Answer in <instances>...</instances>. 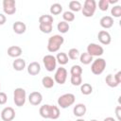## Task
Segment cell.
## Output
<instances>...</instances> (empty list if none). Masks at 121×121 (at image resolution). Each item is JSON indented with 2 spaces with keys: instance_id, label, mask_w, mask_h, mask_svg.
<instances>
[{
  "instance_id": "obj_23",
  "label": "cell",
  "mask_w": 121,
  "mask_h": 121,
  "mask_svg": "<svg viewBox=\"0 0 121 121\" xmlns=\"http://www.w3.org/2000/svg\"><path fill=\"white\" fill-rule=\"evenodd\" d=\"M55 58H56V60H57L60 65H64V64H66V63L68 62V56H67V54L64 53V52L58 53Z\"/></svg>"
},
{
  "instance_id": "obj_19",
  "label": "cell",
  "mask_w": 121,
  "mask_h": 121,
  "mask_svg": "<svg viewBox=\"0 0 121 121\" xmlns=\"http://www.w3.org/2000/svg\"><path fill=\"white\" fill-rule=\"evenodd\" d=\"M12 67L16 71H23L26 68V60L24 59L18 58L12 62Z\"/></svg>"
},
{
  "instance_id": "obj_22",
  "label": "cell",
  "mask_w": 121,
  "mask_h": 121,
  "mask_svg": "<svg viewBox=\"0 0 121 121\" xmlns=\"http://www.w3.org/2000/svg\"><path fill=\"white\" fill-rule=\"evenodd\" d=\"M42 83H43V86L44 88L50 89V88H52V87L54 86L55 81H54V79H53L51 77L46 76V77H43V78H42Z\"/></svg>"
},
{
  "instance_id": "obj_36",
  "label": "cell",
  "mask_w": 121,
  "mask_h": 121,
  "mask_svg": "<svg viewBox=\"0 0 121 121\" xmlns=\"http://www.w3.org/2000/svg\"><path fill=\"white\" fill-rule=\"evenodd\" d=\"M8 101V96L6 95V93L4 92H0V105H4L6 104Z\"/></svg>"
},
{
  "instance_id": "obj_29",
  "label": "cell",
  "mask_w": 121,
  "mask_h": 121,
  "mask_svg": "<svg viewBox=\"0 0 121 121\" xmlns=\"http://www.w3.org/2000/svg\"><path fill=\"white\" fill-rule=\"evenodd\" d=\"M39 28L43 33L48 34L52 31L53 25L52 24H39Z\"/></svg>"
},
{
  "instance_id": "obj_34",
  "label": "cell",
  "mask_w": 121,
  "mask_h": 121,
  "mask_svg": "<svg viewBox=\"0 0 121 121\" xmlns=\"http://www.w3.org/2000/svg\"><path fill=\"white\" fill-rule=\"evenodd\" d=\"M71 83L74 86H79L82 83L81 76H71Z\"/></svg>"
},
{
  "instance_id": "obj_8",
  "label": "cell",
  "mask_w": 121,
  "mask_h": 121,
  "mask_svg": "<svg viewBox=\"0 0 121 121\" xmlns=\"http://www.w3.org/2000/svg\"><path fill=\"white\" fill-rule=\"evenodd\" d=\"M87 53L92 57H100L103 55L104 49L101 45L92 43H89L87 46Z\"/></svg>"
},
{
  "instance_id": "obj_21",
  "label": "cell",
  "mask_w": 121,
  "mask_h": 121,
  "mask_svg": "<svg viewBox=\"0 0 121 121\" xmlns=\"http://www.w3.org/2000/svg\"><path fill=\"white\" fill-rule=\"evenodd\" d=\"M68 6H69V9H70V10H71L72 12H73V11L78 12V11L81 10V9H82L81 3H80L79 1H77V0L70 1L69 4H68Z\"/></svg>"
},
{
  "instance_id": "obj_42",
  "label": "cell",
  "mask_w": 121,
  "mask_h": 121,
  "mask_svg": "<svg viewBox=\"0 0 121 121\" xmlns=\"http://www.w3.org/2000/svg\"><path fill=\"white\" fill-rule=\"evenodd\" d=\"M76 121H85L84 119H82V118H78V119H77Z\"/></svg>"
},
{
  "instance_id": "obj_30",
  "label": "cell",
  "mask_w": 121,
  "mask_h": 121,
  "mask_svg": "<svg viewBox=\"0 0 121 121\" xmlns=\"http://www.w3.org/2000/svg\"><path fill=\"white\" fill-rule=\"evenodd\" d=\"M83 70L80 65H73L70 69L71 76H81Z\"/></svg>"
},
{
  "instance_id": "obj_37",
  "label": "cell",
  "mask_w": 121,
  "mask_h": 121,
  "mask_svg": "<svg viewBox=\"0 0 121 121\" xmlns=\"http://www.w3.org/2000/svg\"><path fill=\"white\" fill-rule=\"evenodd\" d=\"M115 115L117 117V120L120 121L121 120V106H117L115 108Z\"/></svg>"
},
{
  "instance_id": "obj_44",
  "label": "cell",
  "mask_w": 121,
  "mask_h": 121,
  "mask_svg": "<svg viewBox=\"0 0 121 121\" xmlns=\"http://www.w3.org/2000/svg\"><path fill=\"white\" fill-rule=\"evenodd\" d=\"M0 89H1V83H0Z\"/></svg>"
},
{
  "instance_id": "obj_40",
  "label": "cell",
  "mask_w": 121,
  "mask_h": 121,
  "mask_svg": "<svg viewBox=\"0 0 121 121\" xmlns=\"http://www.w3.org/2000/svg\"><path fill=\"white\" fill-rule=\"evenodd\" d=\"M103 121H115V119L112 118V117H110V116H109V117H106Z\"/></svg>"
},
{
  "instance_id": "obj_1",
  "label": "cell",
  "mask_w": 121,
  "mask_h": 121,
  "mask_svg": "<svg viewBox=\"0 0 121 121\" xmlns=\"http://www.w3.org/2000/svg\"><path fill=\"white\" fill-rule=\"evenodd\" d=\"M39 112L42 117L46 118V119H53V120L58 119L60 114V110L57 106L49 105V104H44L41 106Z\"/></svg>"
},
{
  "instance_id": "obj_7",
  "label": "cell",
  "mask_w": 121,
  "mask_h": 121,
  "mask_svg": "<svg viewBox=\"0 0 121 121\" xmlns=\"http://www.w3.org/2000/svg\"><path fill=\"white\" fill-rule=\"evenodd\" d=\"M43 62L44 64L45 69L48 72H53L57 67V60L53 55H50V54L45 55L43 58Z\"/></svg>"
},
{
  "instance_id": "obj_5",
  "label": "cell",
  "mask_w": 121,
  "mask_h": 121,
  "mask_svg": "<svg viewBox=\"0 0 121 121\" xmlns=\"http://www.w3.org/2000/svg\"><path fill=\"white\" fill-rule=\"evenodd\" d=\"M96 9V2L95 0H86L83 4V8L81 9L82 14L85 17L94 16Z\"/></svg>"
},
{
  "instance_id": "obj_10",
  "label": "cell",
  "mask_w": 121,
  "mask_h": 121,
  "mask_svg": "<svg viewBox=\"0 0 121 121\" xmlns=\"http://www.w3.org/2000/svg\"><path fill=\"white\" fill-rule=\"evenodd\" d=\"M3 10L7 15H12L16 12V3L14 0H4Z\"/></svg>"
},
{
  "instance_id": "obj_35",
  "label": "cell",
  "mask_w": 121,
  "mask_h": 121,
  "mask_svg": "<svg viewBox=\"0 0 121 121\" xmlns=\"http://www.w3.org/2000/svg\"><path fill=\"white\" fill-rule=\"evenodd\" d=\"M109 3H108V0H100L99 2H98V8H99V9L100 10H102V11H106L107 9H108V8H109Z\"/></svg>"
},
{
  "instance_id": "obj_33",
  "label": "cell",
  "mask_w": 121,
  "mask_h": 121,
  "mask_svg": "<svg viewBox=\"0 0 121 121\" xmlns=\"http://www.w3.org/2000/svg\"><path fill=\"white\" fill-rule=\"evenodd\" d=\"M111 13L113 17L115 18H119L121 16V6L117 5V6H113L111 9Z\"/></svg>"
},
{
  "instance_id": "obj_43",
  "label": "cell",
  "mask_w": 121,
  "mask_h": 121,
  "mask_svg": "<svg viewBox=\"0 0 121 121\" xmlns=\"http://www.w3.org/2000/svg\"><path fill=\"white\" fill-rule=\"evenodd\" d=\"M91 121H97V120H96V119H92Z\"/></svg>"
},
{
  "instance_id": "obj_14",
  "label": "cell",
  "mask_w": 121,
  "mask_h": 121,
  "mask_svg": "<svg viewBox=\"0 0 121 121\" xmlns=\"http://www.w3.org/2000/svg\"><path fill=\"white\" fill-rule=\"evenodd\" d=\"M41 72V65L38 61H32L27 66V73L30 76H36Z\"/></svg>"
},
{
  "instance_id": "obj_41",
  "label": "cell",
  "mask_w": 121,
  "mask_h": 121,
  "mask_svg": "<svg viewBox=\"0 0 121 121\" xmlns=\"http://www.w3.org/2000/svg\"><path fill=\"white\" fill-rule=\"evenodd\" d=\"M117 2H118V0H108L109 5H110V4H115V3H117Z\"/></svg>"
},
{
  "instance_id": "obj_24",
  "label": "cell",
  "mask_w": 121,
  "mask_h": 121,
  "mask_svg": "<svg viewBox=\"0 0 121 121\" xmlns=\"http://www.w3.org/2000/svg\"><path fill=\"white\" fill-rule=\"evenodd\" d=\"M79 60H80L81 63L87 65V64H90L93 61V57L91 55H89L87 52H84V53H81L79 55Z\"/></svg>"
},
{
  "instance_id": "obj_25",
  "label": "cell",
  "mask_w": 121,
  "mask_h": 121,
  "mask_svg": "<svg viewBox=\"0 0 121 121\" xmlns=\"http://www.w3.org/2000/svg\"><path fill=\"white\" fill-rule=\"evenodd\" d=\"M80 92H81V94H83L85 95H88L92 94L93 87L90 83H83V84L80 85Z\"/></svg>"
},
{
  "instance_id": "obj_11",
  "label": "cell",
  "mask_w": 121,
  "mask_h": 121,
  "mask_svg": "<svg viewBox=\"0 0 121 121\" xmlns=\"http://www.w3.org/2000/svg\"><path fill=\"white\" fill-rule=\"evenodd\" d=\"M15 117V111L12 107H6L1 112V118L3 121H12Z\"/></svg>"
},
{
  "instance_id": "obj_32",
  "label": "cell",
  "mask_w": 121,
  "mask_h": 121,
  "mask_svg": "<svg viewBox=\"0 0 121 121\" xmlns=\"http://www.w3.org/2000/svg\"><path fill=\"white\" fill-rule=\"evenodd\" d=\"M68 59L70 60H77L78 58H79V51L77 48H71L68 51Z\"/></svg>"
},
{
  "instance_id": "obj_20",
  "label": "cell",
  "mask_w": 121,
  "mask_h": 121,
  "mask_svg": "<svg viewBox=\"0 0 121 121\" xmlns=\"http://www.w3.org/2000/svg\"><path fill=\"white\" fill-rule=\"evenodd\" d=\"M105 81H106V84L109 86V87H117L119 85V83L116 81L115 78H114V75H112V74H109L106 78H105Z\"/></svg>"
},
{
  "instance_id": "obj_17",
  "label": "cell",
  "mask_w": 121,
  "mask_h": 121,
  "mask_svg": "<svg viewBox=\"0 0 121 121\" xmlns=\"http://www.w3.org/2000/svg\"><path fill=\"white\" fill-rule=\"evenodd\" d=\"M86 111H87V108H86V106H85L84 104H82V103L77 104V105L74 107V109H73L74 114H75L76 116L79 117V118L82 117V116L86 113Z\"/></svg>"
},
{
  "instance_id": "obj_12",
  "label": "cell",
  "mask_w": 121,
  "mask_h": 121,
  "mask_svg": "<svg viewBox=\"0 0 121 121\" xmlns=\"http://www.w3.org/2000/svg\"><path fill=\"white\" fill-rule=\"evenodd\" d=\"M28 101H29V103L31 105L38 106L43 101V95H42V94L40 92H37V91L31 92L29 94V95H28Z\"/></svg>"
},
{
  "instance_id": "obj_4",
  "label": "cell",
  "mask_w": 121,
  "mask_h": 121,
  "mask_svg": "<svg viewBox=\"0 0 121 121\" xmlns=\"http://www.w3.org/2000/svg\"><path fill=\"white\" fill-rule=\"evenodd\" d=\"M26 93L23 88H16L13 92V101L17 107H22L26 103Z\"/></svg>"
},
{
  "instance_id": "obj_15",
  "label": "cell",
  "mask_w": 121,
  "mask_h": 121,
  "mask_svg": "<svg viewBox=\"0 0 121 121\" xmlns=\"http://www.w3.org/2000/svg\"><path fill=\"white\" fill-rule=\"evenodd\" d=\"M99 24H100V26H101L103 28H105V29L111 28V27L113 26V18H112V16H109V15L103 16V17L100 19Z\"/></svg>"
},
{
  "instance_id": "obj_13",
  "label": "cell",
  "mask_w": 121,
  "mask_h": 121,
  "mask_svg": "<svg viewBox=\"0 0 121 121\" xmlns=\"http://www.w3.org/2000/svg\"><path fill=\"white\" fill-rule=\"evenodd\" d=\"M97 38H98V41L104 45H108L112 42V37L110 33L106 30H100L97 34Z\"/></svg>"
},
{
  "instance_id": "obj_16",
  "label": "cell",
  "mask_w": 121,
  "mask_h": 121,
  "mask_svg": "<svg viewBox=\"0 0 121 121\" xmlns=\"http://www.w3.org/2000/svg\"><path fill=\"white\" fill-rule=\"evenodd\" d=\"M23 50L18 45H11L8 48V55L11 58H18L21 56Z\"/></svg>"
},
{
  "instance_id": "obj_31",
  "label": "cell",
  "mask_w": 121,
  "mask_h": 121,
  "mask_svg": "<svg viewBox=\"0 0 121 121\" xmlns=\"http://www.w3.org/2000/svg\"><path fill=\"white\" fill-rule=\"evenodd\" d=\"M62 18L64 20V22L69 23V22H73L75 20V14L72 11H64L62 14Z\"/></svg>"
},
{
  "instance_id": "obj_39",
  "label": "cell",
  "mask_w": 121,
  "mask_h": 121,
  "mask_svg": "<svg viewBox=\"0 0 121 121\" xmlns=\"http://www.w3.org/2000/svg\"><path fill=\"white\" fill-rule=\"evenodd\" d=\"M114 78H115V79H116V81L120 84V82H121V71H118L115 75H114Z\"/></svg>"
},
{
  "instance_id": "obj_2",
  "label": "cell",
  "mask_w": 121,
  "mask_h": 121,
  "mask_svg": "<svg viewBox=\"0 0 121 121\" xmlns=\"http://www.w3.org/2000/svg\"><path fill=\"white\" fill-rule=\"evenodd\" d=\"M64 43V39L62 36L60 35H53L48 39V43H47V50L50 53H55L57 51H59V49L60 48V46L62 45V43Z\"/></svg>"
},
{
  "instance_id": "obj_6",
  "label": "cell",
  "mask_w": 121,
  "mask_h": 121,
  "mask_svg": "<svg viewBox=\"0 0 121 121\" xmlns=\"http://www.w3.org/2000/svg\"><path fill=\"white\" fill-rule=\"evenodd\" d=\"M106 68V60L102 58H97L96 60H93L91 65V71L94 75H100L104 72Z\"/></svg>"
},
{
  "instance_id": "obj_26",
  "label": "cell",
  "mask_w": 121,
  "mask_h": 121,
  "mask_svg": "<svg viewBox=\"0 0 121 121\" xmlns=\"http://www.w3.org/2000/svg\"><path fill=\"white\" fill-rule=\"evenodd\" d=\"M62 11V6L59 3H55L50 7V13L53 15H58Z\"/></svg>"
},
{
  "instance_id": "obj_38",
  "label": "cell",
  "mask_w": 121,
  "mask_h": 121,
  "mask_svg": "<svg viewBox=\"0 0 121 121\" xmlns=\"http://www.w3.org/2000/svg\"><path fill=\"white\" fill-rule=\"evenodd\" d=\"M7 21V17L3 14V13H0V26H3Z\"/></svg>"
},
{
  "instance_id": "obj_9",
  "label": "cell",
  "mask_w": 121,
  "mask_h": 121,
  "mask_svg": "<svg viewBox=\"0 0 121 121\" xmlns=\"http://www.w3.org/2000/svg\"><path fill=\"white\" fill-rule=\"evenodd\" d=\"M67 79V70L64 67H60L57 69L55 76H54V81H56L59 84H64Z\"/></svg>"
},
{
  "instance_id": "obj_27",
  "label": "cell",
  "mask_w": 121,
  "mask_h": 121,
  "mask_svg": "<svg viewBox=\"0 0 121 121\" xmlns=\"http://www.w3.org/2000/svg\"><path fill=\"white\" fill-rule=\"evenodd\" d=\"M54 18L51 15L48 14H43L39 17V23L40 24H53Z\"/></svg>"
},
{
  "instance_id": "obj_3",
  "label": "cell",
  "mask_w": 121,
  "mask_h": 121,
  "mask_svg": "<svg viewBox=\"0 0 121 121\" xmlns=\"http://www.w3.org/2000/svg\"><path fill=\"white\" fill-rule=\"evenodd\" d=\"M75 100H76V97L73 94L71 93L64 94L58 98V105L62 109H66L72 106L75 103Z\"/></svg>"
},
{
  "instance_id": "obj_18",
  "label": "cell",
  "mask_w": 121,
  "mask_h": 121,
  "mask_svg": "<svg viewBox=\"0 0 121 121\" xmlns=\"http://www.w3.org/2000/svg\"><path fill=\"white\" fill-rule=\"evenodd\" d=\"M12 29L16 34H23L26 30V26L21 21H17L12 25Z\"/></svg>"
},
{
  "instance_id": "obj_28",
  "label": "cell",
  "mask_w": 121,
  "mask_h": 121,
  "mask_svg": "<svg viewBox=\"0 0 121 121\" xmlns=\"http://www.w3.org/2000/svg\"><path fill=\"white\" fill-rule=\"evenodd\" d=\"M57 28H58V30H59L60 33H66V32L69 30L70 26H69V24H68V23H66V22H64V21H61V22H60V23L58 24Z\"/></svg>"
}]
</instances>
